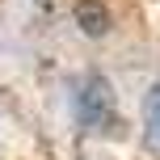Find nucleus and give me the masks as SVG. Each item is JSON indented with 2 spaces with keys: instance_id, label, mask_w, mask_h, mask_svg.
<instances>
[{
  "instance_id": "obj_3",
  "label": "nucleus",
  "mask_w": 160,
  "mask_h": 160,
  "mask_svg": "<svg viewBox=\"0 0 160 160\" xmlns=\"http://www.w3.org/2000/svg\"><path fill=\"white\" fill-rule=\"evenodd\" d=\"M143 143L152 156H160V84H152L143 97Z\"/></svg>"
},
{
  "instance_id": "obj_1",
  "label": "nucleus",
  "mask_w": 160,
  "mask_h": 160,
  "mask_svg": "<svg viewBox=\"0 0 160 160\" xmlns=\"http://www.w3.org/2000/svg\"><path fill=\"white\" fill-rule=\"evenodd\" d=\"M76 118L80 127L88 131H101V127H114V118H118V110H114V88L105 76H84L76 84Z\"/></svg>"
},
{
  "instance_id": "obj_2",
  "label": "nucleus",
  "mask_w": 160,
  "mask_h": 160,
  "mask_svg": "<svg viewBox=\"0 0 160 160\" xmlns=\"http://www.w3.org/2000/svg\"><path fill=\"white\" fill-rule=\"evenodd\" d=\"M72 17H76V25L88 38H105V34H110V8H105L101 0H76Z\"/></svg>"
}]
</instances>
